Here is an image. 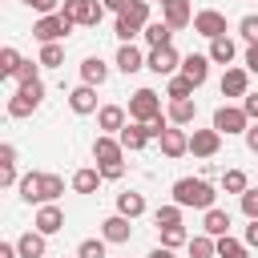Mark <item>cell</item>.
<instances>
[{
    "mask_svg": "<svg viewBox=\"0 0 258 258\" xmlns=\"http://www.w3.org/2000/svg\"><path fill=\"white\" fill-rule=\"evenodd\" d=\"M173 202L181 206V210H214V202H218V189L206 181V177H177L173 181Z\"/></svg>",
    "mask_w": 258,
    "mask_h": 258,
    "instance_id": "cell-1",
    "label": "cell"
},
{
    "mask_svg": "<svg viewBox=\"0 0 258 258\" xmlns=\"http://www.w3.org/2000/svg\"><path fill=\"white\" fill-rule=\"evenodd\" d=\"M77 24L64 16V12H52V16H36V24H32V36L40 40V44H60L69 32H73Z\"/></svg>",
    "mask_w": 258,
    "mask_h": 258,
    "instance_id": "cell-2",
    "label": "cell"
},
{
    "mask_svg": "<svg viewBox=\"0 0 258 258\" xmlns=\"http://www.w3.org/2000/svg\"><path fill=\"white\" fill-rule=\"evenodd\" d=\"M40 101H44V81L24 85V89H16V93L8 97V117H12V121H20V117L36 113V109H40Z\"/></svg>",
    "mask_w": 258,
    "mask_h": 258,
    "instance_id": "cell-3",
    "label": "cell"
},
{
    "mask_svg": "<svg viewBox=\"0 0 258 258\" xmlns=\"http://www.w3.org/2000/svg\"><path fill=\"white\" fill-rule=\"evenodd\" d=\"M60 12H64L77 28H97L101 16H105V4H101V0H64Z\"/></svg>",
    "mask_w": 258,
    "mask_h": 258,
    "instance_id": "cell-4",
    "label": "cell"
},
{
    "mask_svg": "<svg viewBox=\"0 0 258 258\" xmlns=\"http://www.w3.org/2000/svg\"><path fill=\"white\" fill-rule=\"evenodd\" d=\"M254 121L246 117V109L242 105H218L214 109V129L222 133V137H234V133H246Z\"/></svg>",
    "mask_w": 258,
    "mask_h": 258,
    "instance_id": "cell-5",
    "label": "cell"
},
{
    "mask_svg": "<svg viewBox=\"0 0 258 258\" xmlns=\"http://www.w3.org/2000/svg\"><path fill=\"white\" fill-rule=\"evenodd\" d=\"M157 117H161V97H157L153 89H137V93L129 97V121L149 125V121H157Z\"/></svg>",
    "mask_w": 258,
    "mask_h": 258,
    "instance_id": "cell-6",
    "label": "cell"
},
{
    "mask_svg": "<svg viewBox=\"0 0 258 258\" xmlns=\"http://www.w3.org/2000/svg\"><path fill=\"white\" fill-rule=\"evenodd\" d=\"M145 69H149V73H157V77H177L181 56H177V48H173V44H165V48H149Z\"/></svg>",
    "mask_w": 258,
    "mask_h": 258,
    "instance_id": "cell-7",
    "label": "cell"
},
{
    "mask_svg": "<svg viewBox=\"0 0 258 258\" xmlns=\"http://www.w3.org/2000/svg\"><path fill=\"white\" fill-rule=\"evenodd\" d=\"M194 32L206 40H218V36H226V16L218 8H202V12H194Z\"/></svg>",
    "mask_w": 258,
    "mask_h": 258,
    "instance_id": "cell-8",
    "label": "cell"
},
{
    "mask_svg": "<svg viewBox=\"0 0 258 258\" xmlns=\"http://www.w3.org/2000/svg\"><path fill=\"white\" fill-rule=\"evenodd\" d=\"M93 161H97V165H117V161H125V145H121V137L97 133V141H93Z\"/></svg>",
    "mask_w": 258,
    "mask_h": 258,
    "instance_id": "cell-9",
    "label": "cell"
},
{
    "mask_svg": "<svg viewBox=\"0 0 258 258\" xmlns=\"http://www.w3.org/2000/svg\"><path fill=\"white\" fill-rule=\"evenodd\" d=\"M32 230H40L44 238H52V234H60V230H64V210H60L56 202H48V206H36V218H32Z\"/></svg>",
    "mask_w": 258,
    "mask_h": 258,
    "instance_id": "cell-10",
    "label": "cell"
},
{
    "mask_svg": "<svg viewBox=\"0 0 258 258\" xmlns=\"http://www.w3.org/2000/svg\"><path fill=\"white\" fill-rule=\"evenodd\" d=\"M157 145H161V153H165L169 161H177V157H185V153H189V133H185L181 125H169V129L161 133V141H157Z\"/></svg>",
    "mask_w": 258,
    "mask_h": 258,
    "instance_id": "cell-11",
    "label": "cell"
},
{
    "mask_svg": "<svg viewBox=\"0 0 258 258\" xmlns=\"http://www.w3.org/2000/svg\"><path fill=\"white\" fill-rule=\"evenodd\" d=\"M218 149H222V133H218L214 125H210V129H194V133H189V153H194V157H214Z\"/></svg>",
    "mask_w": 258,
    "mask_h": 258,
    "instance_id": "cell-12",
    "label": "cell"
},
{
    "mask_svg": "<svg viewBox=\"0 0 258 258\" xmlns=\"http://www.w3.org/2000/svg\"><path fill=\"white\" fill-rule=\"evenodd\" d=\"M101 238L113 242V246L129 242V238H133V218H125V214H109V218L101 222Z\"/></svg>",
    "mask_w": 258,
    "mask_h": 258,
    "instance_id": "cell-13",
    "label": "cell"
},
{
    "mask_svg": "<svg viewBox=\"0 0 258 258\" xmlns=\"http://www.w3.org/2000/svg\"><path fill=\"white\" fill-rule=\"evenodd\" d=\"M210 64H214V60H210L206 52H189V56H181V77H185V81H194V85L202 89V85H206V77H210Z\"/></svg>",
    "mask_w": 258,
    "mask_h": 258,
    "instance_id": "cell-14",
    "label": "cell"
},
{
    "mask_svg": "<svg viewBox=\"0 0 258 258\" xmlns=\"http://www.w3.org/2000/svg\"><path fill=\"white\" fill-rule=\"evenodd\" d=\"M125 117H129V113H125L121 105H101V109H97V129H101V133H109V137H117V133L129 125Z\"/></svg>",
    "mask_w": 258,
    "mask_h": 258,
    "instance_id": "cell-15",
    "label": "cell"
},
{
    "mask_svg": "<svg viewBox=\"0 0 258 258\" xmlns=\"http://www.w3.org/2000/svg\"><path fill=\"white\" fill-rule=\"evenodd\" d=\"M246 93H250V73L238 69V64H230L222 73V97H246Z\"/></svg>",
    "mask_w": 258,
    "mask_h": 258,
    "instance_id": "cell-16",
    "label": "cell"
},
{
    "mask_svg": "<svg viewBox=\"0 0 258 258\" xmlns=\"http://www.w3.org/2000/svg\"><path fill=\"white\" fill-rule=\"evenodd\" d=\"M69 109H73L77 117L97 113V89H93V85H77V89L69 93Z\"/></svg>",
    "mask_w": 258,
    "mask_h": 258,
    "instance_id": "cell-17",
    "label": "cell"
},
{
    "mask_svg": "<svg viewBox=\"0 0 258 258\" xmlns=\"http://www.w3.org/2000/svg\"><path fill=\"white\" fill-rule=\"evenodd\" d=\"M230 226H234V222H230V210H218V206H214V210L202 214V234H210V238H226Z\"/></svg>",
    "mask_w": 258,
    "mask_h": 258,
    "instance_id": "cell-18",
    "label": "cell"
},
{
    "mask_svg": "<svg viewBox=\"0 0 258 258\" xmlns=\"http://www.w3.org/2000/svg\"><path fill=\"white\" fill-rule=\"evenodd\" d=\"M161 20L177 32V28H189L194 24V8H189V0H173V4H165L161 8Z\"/></svg>",
    "mask_w": 258,
    "mask_h": 258,
    "instance_id": "cell-19",
    "label": "cell"
},
{
    "mask_svg": "<svg viewBox=\"0 0 258 258\" xmlns=\"http://www.w3.org/2000/svg\"><path fill=\"white\" fill-rule=\"evenodd\" d=\"M113 64H117V69H121L125 77H133V73H141V69H145V52H141L137 44H121V48H117V60H113Z\"/></svg>",
    "mask_w": 258,
    "mask_h": 258,
    "instance_id": "cell-20",
    "label": "cell"
},
{
    "mask_svg": "<svg viewBox=\"0 0 258 258\" xmlns=\"http://www.w3.org/2000/svg\"><path fill=\"white\" fill-rule=\"evenodd\" d=\"M105 81H109V64H105L101 56H85V60H81V85L101 89Z\"/></svg>",
    "mask_w": 258,
    "mask_h": 258,
    "instance_id": "cell-21",
    "label": "cell"
},
{
    "mask_svg": "<svg viewBox=\"0 0 258 258\" xmlns=\"http://www.w3.org/2000/svg\"><path fill=\"white\" fill-rule=\"evenodd\" d=\"M117 137H121V145H125L129 153H137V149H145V145L153 141V137H149V125H141V121H129Z\"/></svg>",
    "mask_w": 258,
    "mask_h": 258,
    "instance_id": "cell-22",
    "label": "cell"
},
{
    "mask_svg": "<svg viewBox=\"0 0 258 258\" xmlns=\"http://www.w3.org/2000/svg\"><path fill=\"white\" fill-rule=\"evenodd\" d=\"M16 250H20V258H44L48 238H44L40 230H28V234H20V238H16Z\"/></svg>",
    "mask_w": 258,
    "mask_h": 258,
    "instance_id": "cell-23",
    "label": "cell"
},
{
    "mask_svg": "<svg viewBox=\"0 0 258 258\" xmlns=\"http://www.w3.org/2000/svg\"><path fill=\"white\" fill-rule=\"evenodd\" d=\"M214 64H222V69H230L234 64V56H238V44L230 40V36H218V40H210V52H206Z\"/></svg>",
    "mask_w": 258,
    "mask_h": 258,
    "instance_id": "cell-24",
    "label": "cell"
},
{
    "mask_svg": "<svg viewBox=\"0 0 258 258\" xmlns=\"http://www.w3.org/2000/svg\"><path fill=\"white\" fill-rule=\"evenodd\" d=\"M165 117H169V125H194V117H198V101H194V97H185V101H169Z\"/></svg>",
    "mask_w": 258,
    "mask_h": 258,
    "instance_id": "cell-25",
    "label": "cell"
},
{
    "mask_svg": "<svg viewBox=\"0 0 258 258\" xmlns=\"http://www.w3.org/2000/svg\"><path fill=\"white\" fill-rule=\"evenodd\" d=\"M16 189H20V202H28V206H40V189H44V173H40V169H32V173H24Z\"/></svg>",
    "mask_w": 258,
    "mask_h": 258,
    "instance_id": "cell-26",
    "label": "cell"
},
{
    "mask_svg": "<svg viewBox=\"0 0 258 258\" xmlns=\"http://www.w3.org/2000/svg\"><path fill=\"white\" fill-rule=\"evenodd\" d=\"M141 36H145V44H149V48H165V44H173V28H169L165 20H149Z\"/></svg>",
    "mask_w": 258,
    "mask_h": 258,
    "instance_id": "cell-27",
    "label": "cell"
},
{
    "mask_svg": "<svg viewBox=\"0 0 258 258\" xmlns=\"http://www.w3.org/2000/svg\"><path fill=\"white\" fill-rule=\"evenodd\" d=\"M105 177H101V169L97 165H85V169H77L73 173V189L77 194H97V185H101Z\"/></svg>",
    "mask_w": 258,
    "mask_h": 258,
    "instance_id": "cell-28",
    "label": "cell"
},
{
    "mask_svg": "<svg viewBox=\"0 0 258 258\" xmlns=\"http://www.w3.org/2000/svg\"><path fill=\"white\" fill-rule=\"evenodd\" d=\"M117 214H125V218H141V214H145V194H137V189L117 194Z\"/></svg>",
    "mask_w": 258,
    "mask_h": 258,
    "instance_id": "cell-29",
    "label": "cell"
},
{
    "mask_svg": "<svg viewBox=\"0 0 258 258\" xmlns=\"http://www.w3.org/2000/svg\"><path fill=\"white\" fill-rule=\"evenodd\" d=\"M20 64H24V56H20L12 44H4V48H0V77H4V81H16Z\"/></svg>",
    "mask_w": 258,
    "mask_h": 258,
    "instance_id": "cell-30",
    "label": "cell"
},
{
    "mask_svg": "<svg viewBox=\"0 0 258 258\" xmlns=\"http://www.w3.org/2000/svg\"><path fill=\"white\" fill-rule=\"evenodd\" d=\"M185 250H189V258H218V238H210V234H194Z\"/></svg>",
    "mask_w": 258,
    "mask_h": 258,
    "instance_id": "cell-31",
    "label": "cell"
},
{
    "mask_svg": "<svg viewBox=\"0 0 258 258\" xmlns=\"http://www.w3.org/2000/svg\"><path fill=\"white\" fill-rule=\"evenodd\" d=\"M218 258H250V246L242 238H218Z\"/></svg>",
    "mask_w": 258,
    "mask_h": 258,
    "instance_id": "cell-32",
    "label": "cell"
},
{
    "mask_svg": "<svg viewBox=\"0 0 258 258\" xmlns=\"http://www.w3.org/2000/svg\"><path fill=\"white\" fill-rule=\"evenodd\" d=\"M194 89H198V85H194V81H185V77L177 73V77H169L165 97H169V101H185V97H194Z\"/></svg>",
    "mask_w": 258,
    "mask_h": 258,
    "instance_id": "cell-33",
    "label": "cell"
},
{
    "mask_svg": "<svg viewBox=\"0 0 258 258\" xmlns=\"http://www.w3.org/2000/svg\"><path fill=\"white\" fill-rule=\"evenodd\" d=\"M153 222H157V230H165V226H181V206H177V202L157 206V210H153Z\"/></svg>",
    "mask_w": 258,
    "mask_h": 258,
    "instance_id": "cell-34",
    "label": "cell"
},
{
    "mask_svg": "<svg viewBox=\"0 0 258 258\" xmlns=\"http://www.w3.org/2000/svg\"><path fill=\"white\" fill-rule=\"evenodd\" d=\"M157 234H161V246H165V250L189 246V230H185V226H165V230H157Z\"/></svg>",
    "mask_w": 258,
    "mask_h": 258,
    "instance_id": "cell-35",
    "label": "cell"
},
{
    "mask_svg": "<svg viewBox=\"0 0 258 258\" xmlns=\"http://www.w3.org/2000/svg\"><path fill=\"white\" fill-rule=\"evenodd\" d=\"M222 189L242 198V194L250 189V181H246V173H242V169H226V173H222Z\"/></svg>",
    "mask_w": 258,
    "mask_h": 258,
    "instance_id": "cell-36",
    "label": "cell"
},
{
    "mask_svg": "<svg viewBox=\"0 0 258 258\" xmlns=\"http://www.w3.org/2000/svg\"><path fill=\"white\" fill-rule=\"evenodd\" d=\"M113 32H117V40H121V44H133V36H141L145 28H137L129 16H117V20H113Z\"/></svg>",
    "mask_w": 258,
    "mask_h": 258,
    "instance_id": "cell-37",
    "label": "cell"
},
{
    "mask_svg": "<svg viewBox=\"0 0 258 258\" xmlns=\"http://www.w3.org/2000/svg\"><path fill=\"white\" fill-rule=\"evenodd\" d=\"M36 60H40V69H60L64 64V48L60 44H40V56Z\"/></svg>",
    "mask_w": 258,
    "mask_h": 258,
    "instance_id": "cell-38",
    "label": "cell"
},
{
    "mask_svg": "<svg viewBox=\"0 0 258 258\" xmlns=\"http://www.w3.org/2000/svg\"><path fill=\"white\" fill-rule=\"evenodd\" d=\"M64 194V177H56V173H44V189H40V206H48V202H56Z\"/></svg>",
    "mask_w": 258,
    "mask_h": 258,
    "instance_id": "cell-39",
    "label": "cell"
},
{
    "mask_svg": "<svg viewBox=\"0 0 258 258\" xmlns=\"http://www.w3.org/2000/svg\"><path fill=\"white\" fill-rule=\"evenodd\" d=\"M238 36H242L246 44H258V12H246V16L238 20Z\"/></svg>",
    "mask_w": 258,
    "mask_h": 258,
    "instance_id": "cell-40",
    "label": "cell"
},
{
    "mask_svg": "<svg viewBox=\"0 0 258 258\" xmlns=\"http://www.w3.org/2000/svg\"><path fill=\"white\" fill-rule=\"evenodd\" d=\"M36 81H40V60H24V64H20V73H16V89L36 85Z\"/></svg>",
    "mask_w": 258,
    "mask_h": 258,
    "instance_id": "cell-41",
    "label": "cell"
},
{
    "mask_svg": "<svg viewBox=\"0 0 258 258\" xmlns=\"http://www.w3.org/2000/svg\"><path fill=\"white\" fill-rule=\"evenodd\" d=\"M105 238H85L81 246H77V258H105Z\"/></svg>",
    "mask_w": 258,
    "mask_h": 258,
    "instance_id": "cell-42",
    "label": "cell"
},
{
    "mask_svg": "<svg viewBox=\"0 0 258 258\" xmlns=\"http://www.w3.org/2000/svg\"><path fill=\"white\" fill-rule=\"evenodd\" d=\"M125 16H129V20L137 24V28H145V24L153 20V16H149V0H133V8H129Z\"/></svg>",
    "mask_w": 258,
    "mask_h": 258,
    "instance_id": "cell-43",
    "label": "cell"
},
{
    "mask_svg": "<svg viewBox=\"0 0 258 258\" xmlns=\"http://www.w3.org/2000/svg\"><path fill=\"white\" fill-rule=\"evenodd\" d=\"M238 206H242V214L254 222V218H258V189H246V194L238 198Z\"/></svg>",
    "mask_w": 258,
    "mask_h": 258,
    "instance_id": "cell-44",
    "label": "cell"
},
{
    "mask_svg": "<svg viewBox=\"0 0 258 258\" xmlns=\"http://www.w3.org/2000/svg\"><path fill=\"white\" fill-rule=\"evenodd\" d=\"M24 8H32V12H40V16H52V12H60V4L56 0H20Z\"/></svg>",
    "mask_w": 258,
    "mask_h": 258,
    "instance_id": "cell-45",
    "label": "cell"
},
{
    "mask_svg": "<svg viewBox=\"0 0 258 258\" xmlns=\"http://www.w3.org/2000/svg\"><path fill=\"white\" fill-rule=\"evenodd\" d=\"M97 169H101L105 181H121V177H125V161H117V165H97Z\"/></svg>",
    "mask_w": 258,
    "mask_h": 258,
    "instance_id": "cell-46",
    "label": "cell"
},
{
    "mask_svg": "<svg viewBox=\"0 0 258 258\" xmlns=\"http://www.w3.org/2000/svg\"><path fill=\"white\" fill-rule=\"evenodd\" d=\"M242 69H246V73H258V44H246V56H242Z\"/></svg>",
    "mask_w": 258,
    "mask_h": 258,
    "instance_id": "cell-47",
    "label": "cell"
},
{
    "mask_svg": "<svg viewBox=\"0 0 258 258\" xmlns=\"http://www.w3.org/2000/svg\"><path fill=\"white\" fill-rule=\"evenodd\" d=\"M101 4H105V12H117V16H125L133 8V0H101Z\"/></svg>",
    "mask_w": 258,
    "mask_h": 258,
    "instance_id": "cell-48",
    "label": "cell"
},
{
    "mask_svg": "<svg viewBox=\"0 0 258 258\" xmlns=\"http://www.w3.org/2000/svg\"><path fill=\"white\" fill-rule=\"evenodd\" d=\"M242 109H246L250 121H258V93H246V97H242Z\"/></svg>",
    "mask_w": 258,
    "mask_h": 258,
    "instance_id": "cell-49",
    "label": "cell"
},
{
    "mask_svg": "<svg viewBox=\"0 0 258 258\" xmlns=\"http://www.w3.org/2000/svg\"><path fill=\"white\" fill-rule=\"evenodd\" d=\"M4 165H16V145H8V141L0 145V169Z\"/></svg>",
    "mask_w": 258,
    "mask_h": 258,
    "instance_id": "cell-50",
    "label": "cell"
},
{
    "mask_svg": "<svg viewBox=\"0 0 258 258\" xmlns=\"http://www.w3.org/2000/svg\"><path fill=\"white\" fill-rule=\"evenodd\" d=\"M0 185L8 189V185H20V177H16V165H4L0 169Z\"/></svg>",
    "mask_w": 258,
    "mask_h": 258,
    "instance_id": "cell-51",
    "label": "cell"
},
{
    "mask_svg": "<svg viewBox=\"0 0 258 258\" xmlns=\"http://www.w3.org/2000/svg\"><path fill=\"white\" fill-rule=\"evenodd\" d=\"M242 242H246L250 250H258V218H254V222L246 226V234H242Z\"/></svg>",
    "mask_w": 258,
    "mask_h": 258,
    "instance_id": "cell-52",
    "label": "cell"
},
{
    "mask_svg": "<svg viewBox=\"0 0 258 258\" xmlns=\"http://www.w3.org/2000/svg\"><path fill=\"white\" fill-rule=\"evenodd\" d=\"M242 137H246V149H250V153H258V121H254V125H250Z\"/></svg>",
    "mask_w": 258,
    "mask_h": 258,
    "instance_id": "cell-53",
    "label": "cell"
},
{
    "mask_svg": "<svg viewBox=\"0 0 258 258\" xmlns=\"http://www.w3.org/2000/svg\"><path fill=\"white\" fill-rule=\"evenodd\" d=\"M0 258H20V250H16V242H0Z\"/></svg>",
    "mask_w": 258,
    "mask_h": 258,
    "instance_id": "cell-54",
    "label": "cell"
},
{
    "mask_svg": "<svg viewBox=\"0 0 258 258\" xmlns=\"http://www.w3.org/2000/svg\"><path fill=\"white\" fill-rule=\"evenodd\" d=\"M145 258H177V254H173V250H165V246H157V250H149Z\"/></svg>",
    "mask_w": 258,
    "mask_h": 258,
    "instance_id": "cell-55",
    "label": "cell"
},
{
    "mask_svg": "<svg viewBox=\"0 0 258 258\" xmlns=\"http://www.w3.org/2000/svg\"><path fill=\"white\" fill-rule=\"evenodd\" d=\"M157 4H161V8H165V4H173V0H157Z\"/></svg>",
    "mask_w": 258,
    "mask_h": 258,
    "instance_id": "cell-56",
    "label": "cell"
},
{
    "mask_svg": "<svg viewBox=\"0 0 258 258\" xmlns=\"http://www.w3.org/2000/svg\"><path fill=\"white\" fill-rule=\"evenodd\" d=\"M73 258H77V254H73Z\"/></svg>",
    "mask_w": 258,
    "mask_h": 258,
    "instance_id": "cell-57",
    "label": "cell"
}]
</instances>
